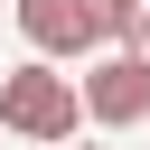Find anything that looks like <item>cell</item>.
<instances>
[{
    "instance_id": "cell-1",
    "label": "cell",
    "mask_w": 150,
    "mask_h": 150,
    "mask_svg": "<svg viewBox=\"0 0 150 150\" xmlns=\"http://www.w3.org/2000/svg\"><path fill=\"white\" fill-rule=\"evenodd\" d=\"M75 112H84V84L56 75V56H19L0 75V131L19 141H75Z\"/></svg>"
},
{
    "instance_id": "cell-2",
    "label": "cell",
    "mask_w": 150,
    "mask_h": 150,
    "mask_svg": "<svg viewBox=\"0 0 150 150\" xmlns=\"http://www.w3.org/2000/svg\"><path fill=\"white\" fill-rule=\"evenodd\" d=\"M84 112L103 122V131H131V122H150V66L131 56V47H112V56H94L84 75Z\"/></svg>"
},
{
    "instance_id": "cell-3",
    "label": "cell",
    "mask_w": 150,
    "mask_h": 150,
    "mask_svg": "<svg viewBox=\"0 0 150 150\" xmlns=\"http://www.w3.org/2000/svg\"><path fill=\"white\" fill-rule=\"evenodd\" d=\"M19 9V38L38 56H94L103 28H94V0H9Z\"/></svg>"
},
{
    "instance_id": "cell-4",
    "label": "cell",
    "mask_w": 150,
    "mask_h": 150,
    "mask_svg": "<svg viewBox=\"0 0 150 150\" xmlns=\"http://www.w3.org/2000/svg\"><path fill=\"white\" fill-rule=\"evenodd\" d=\"M122 47H131V56H141V66H150V9H141V19H131V38H122Z\"/></svg>"
}]
</instances>
